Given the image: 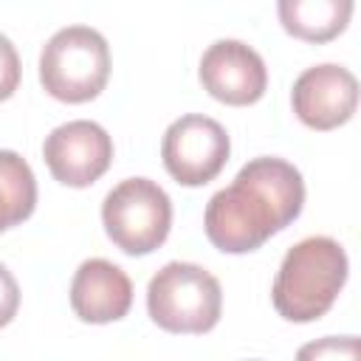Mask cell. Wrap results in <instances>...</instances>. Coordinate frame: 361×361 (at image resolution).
Returning a JSON list of instances; mask_svg holds the SVG:
<instances>
[{
  "instance_id": "obj_1",
  "label": "cell",
  "mask_w": 361,
  "mask_h": 361,
  "mask_svg": "<svg viewBox=\"0 0 361 361\" xmlns=\"http://www.w3.org/2000/svg\"><path fill=\"white\" fill-rule=\"evenodd\" d=\"M305 206L302 172L274 155L251 158L234 180L206 203L203 228L226 254L257 251L276 231L288 228Z\"/></svg>"
},
{
  "instance_id": "obj_8",
  "label": "cell",
  "mask_w": 361,
  "mask_h": 361,
  "mask_svg": "<svg viewBox=\"0 0 361 361\" xmlns=\"http://www.w3.org/2000/svg\"><path fill=\"white\" fill-rule=\"evenodd\" d=\"M290 104L305 127L336 130L350 121L358 107V79L336 62L313 65L296 76Z\"/></svg>"
},
{
  "instance_id": "obj_10",
  "label": "cell",
  "mask_w": 361,
  "mask_h": 361,
  "mask_svg": "<svg viewBox=\"0 0 361 361\" xmlns=\"http://www.w3.org/2000/svg\"><path fill=\"white\" fill-rule=\"evenodd\" d=\"M133 305V282L110 259H85L71 279V307L82 322L107 324L127 316Z\"/></svg>"
},
{
  "instance_id": "obj_14",
  "label": "cell",
  "mask_w": 361,
  "mask_h": 361,
  "mask_svg": "<svg viewBox=\"0 0 361 361\" xmlns=\"http://www.w3.org/2000/svg\"><path fill=\"white\" fill-rule=\"evenodd\" d=\"M20 71L23 68H20V56H17L14 42L6 34H0V102H6L17 90Z\"/></svg>"
},
{
  "instance_id": "obj_12",
  "label": "cell",
  "mask_w": 361,
  "mask_h": 361,
  "mask_svg": "<svg viewBox=\"0 0 361 361\" xmlns=\"http://www.w3.org/2000/svg\"><path fill=\"white\" fill-rule=\"evenodd\" d=\"M37 206V178L14 149H0V231L31 217Z\"/></svg>"
},
{
  "instance_id": "obj_7",
  "label": "cell",
  "mask_w": 361,
  "mask_h": 361,
  "mask_svg": "<svg viewBox=\"0 0 361 361\" xmlns=\"http://www.w3.org/2000/svg\"><path fill=\"white\" fill-rule=\"evenodd\" d=\"M42 158L59 183L82 189L107 172L113 161V138L90 118L65 121L45 135Z\"/></svg>"
},
{
  "instance_id": "obj_5",
  "label": "cell",
  "mask_w": 361,
  "mask_h": 361,
  "mask_svg": "<svg viewBox=\"0 0 361 361\" xmlns=\"http://www.w3.org/2000/svg\"><path fill=\"white\" fill-rule=\"evenodd\" d=\"M107 237L133 257L152 254L169 237L172 200L149 178H127L116 183L102 203Z\"/></svg>"
},
{
  "instance_id": "obj_4",
  "label": "cell",
  "mask_w": 361,
  "mask_h": 361,
  "mask_svg": "<svg viewBox=\"0 0 361 361\" xmlns=\"http://www.w3.org/2000/svg\"><path fill=\"white\" fill-rule=\"evenodd\" d=\"M149 319L166 333H209L220 322L223 290L195 262H166L147 285Z\"/></svg>"
},
{
  "instance_id": "obj_3",
  "label": "cell",
  "mask_w": 361,
  "mask_h": 361,
  "mask_svg": "<svg viewBox=\"0 0 361 361\" xmlns=\"http://www.w3.org/2000/svg\"><path fill=\"white\" fill-rule=\"evenodd\" d=\"M107 76L110 48L90 25H65L42 45L39 82L59 102L82 104L96 99L104 90Z\"/></svg>"
},
{
  "instance_id": "obj_6",
  "label": "cell",
  "mask_w": 361,
  "mask_h": 361,
  "mask_svg": "<svg viewBox=\"0 0 361 361\" xmlns=\"http://www.w3.org/2000/svg\"><path fill=\"white\" fill-rule=\"evenodd\" d=\"M231 152L228 133L203 113L175 118L161 138V161L180 186H203L220 175Z\"/></svg>"
},
{
  "instance_id": "obj_2",
  "label": "cell",
  "mask_w": 361,
  "mask_h": 361,
  "mask_svg": "<svg viewBox=\"0 0 361 361\" xmlns=\"http://www.w3.org/2000/svg\"><path fill=\"white\" fill-rule=\"evenodd\" d=\"M347 271V251L338 240L324 234L305 237L282 257L271 288V302L288 322H316L338 299Z\"/></svg>"
},
{
  "instance_id": "obj_9",
  "label": "cell",
  "mask_w": 361,
  "mask_h": 361,
  "mask_svg": "<svg viewBox=\"0 0 361 361\" xmlns=\"http://www.w3.org/2000/svg\"><path fill=\"white\" fill-rule=\"evenodd\" d=\"M197 76L212 99L234 107L259 102L268 87V68L262 56L243 39L212 42L200 56Z\"/></svg>"
},
{
  "instance_id": "obj_11",
  "label": "cell",
  "mask_w": 361,
  "mask_h": 361,
  "mask_svg": "<svg viewBox=\"0 0 361 361\" xmlns=\"http://www.w3.org/2000/svg\"><path fill=\"white\" fill-rule=\"evenodd\" d=\"M279 23L305 42H327L338 37L353 14V0H279Z\"/></svg>"
},
{
  "instance_id": "obj_13",
  "label": "cell",
  "mask_w": 361,
  "mask_h": 361,
  "mask_svg": "<svg viewBox=\"0 0 361 361\" xmlns=\"http://www.w3.org/2000/svg\"><path fill=\"white\" fill-rule=\"evenodd\" d=\"M361 344L355 336H324L296 350V361H361Z\"/></svg>"
},
{
  "instance_id": "obj_15",
  "label": "cell",
  "mask_w": 361,
  "mask_h": 361,
  "mask_svg": "<svg viewBox=\"0 0 361 361\" xmlns=\"http://www.w3.org/2000/svg\"><path fill=\"white\" fill-rule=\"evenodd\" d=\"M20 307V285L14 274L0 262V327H6Z\"/></svg>"
}]
</instances>
